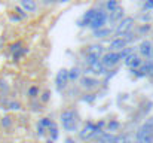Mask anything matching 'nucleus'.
Segmentation results:
<instances>
[{
    "instance_id": "1",
    "label": "nucleus",
    "mask_w": 153,
    "mask_h": 143,
    "mask_svg": "<svg viewBox=\"0 0 153 143\" xmlns=\"http://www.w3.org/2000/svg\"><path fill=\"white\" fill-rule=\"evenodd\" d=\"M61 121L67 131H74L77 127V116L74 110H64L61 113Z\"/></svg>"
},
{
    "instance_id": "2",
    "label": "nucleus",
    "mask_w": 153,
    "mask_h": 143,
    "mask_svg": "<svg viewBox=\"0 0 153 143\" xmlns=\"http://www.w3.org/2000/svg\"><path fill=\"white\" fill-rule=\"evenodd\" d=\"M152 131H153V118L149 119L143 127H140L137 133V140L140 143H150L152 142Z\"/></svg>"
},
{
    "instance_id": "3",
    "label": "nucleus",
    "mask_w": 153,
    "mask_h": 143,
    "mask_svg": "<svg viewBox=\"0 0 153 143\" xmlns=\"http://www.w3.org/2000/svg\"><path fill=\"white\" fill-rule=\"evenodd\" d=\"M67 82H68V72L65 69H61L56 73V78H55V87H56V90L58 91L64 90L65 85H67Z\"/></svg>"
},
{
    "instance_id": "4",
    "label": "nucleus",
    "mask_w": 153,
    "mask_h": 143,
    "mask_svg": "<svg viewBox=\"0 0 153 143\" xmlns=\"http://www.w3.org/2000/svg\"><path fill=\"white\" fill-rule=\"evenodd\" d=\"M105 13L101 12V10H97L95 12V15L92 16V19L89 21V27L91 28H94V30H97V28H101L104 27V24H105Z\"/></svg>"
},
{
    "instance_id": "5",
    "label": "nucleus",
    "mask_w": 153,
    "mask_h": 143,
    "mask_svg": "<svg viewBox=\"0 0 153 143\" xmlns=\"http://www.w3.org/2000/svg\"><path fill=\"white\" fill-rule=\"evenodd\" d=\"M132 24H134V19L132 18H123L120 21V24H117V27H116V34H125V33H128V30H131Z\"/></svg>"
},
{
    "instance_id": "6",
    "label": "nucleus",
    "mask_w": 153,
    "mask_h": 143,
    "mask_svg": "<svg viewBox=\"0 0 153 143\" xmlns=\"http://www.w3.org/2000/svg\"><path fill=\"white\" fill-rule=\"evenodd\" d=\"M119 60H120V55H119L117 52H108V54H105V55L102 57L101 63L105 67H111V66H114Z\"/></svg>"
},
{
    "instance_id": "7",
    "label": "nucleus",
    "mask_w": 153,
    "mask_h": 143,
    "mask_svg": "<svg viewBox=\"0 0 153 143\" xmlns=\"http://www.w3.org/2000/svg\"><path fill=\"white\" fill-rule=\"evenodd\" d=\"M125 64L134 70V69H137V67L141 66V60H140L135 54H129V55L125 57Z\"/></svg>"
},
{
    "instance_id": "8",
    "label": "nucleus",
    "mask_w": 153,
    "mask_h": 143,
    "mask_svg": "<svg viewBox=\"0 0 153 143\" xmlns=\"http://www.w3.org/2000/svg\"><path fill=\"white\" fill-rule=\"evenodd\" d=\"M95 128H97V125H94L92 122H86V125H85L83 130L80 131V139H83V140L91 139V137H92V133L95 131Z\"/></svg>"
},
{
    "instance_id": "9",
    "label": "nucleus",
    "mask_w": 153,
    "mask_h": 143,
    "mask_svg": "<svg viewBox=\"0 0 153 143\" xmlns=\"http://www.w3.org/2000/svg\"><path fill=\"white\" fill-rule=\"evenodd\" d=\"M91 66V70L94 72V73H97V75H101V73H105V66L102 64L100 60H97V61H94L92 64H89Z\"/></svg>"
},
{
    "instance_id": "10",
    "label": "nucleus",
    "mask_w": 153,
    "mask_h": 143,
    "mask_svg": "<svg viewBox=\"0 0 153 143\" xmlns=\"http://www.w3.org/2000/svg\"><path fill=\"white\" fill-rule=\"evenodd\" d=\"M123 16V9L120 7V6H117L114 10H111V15H110V21L114 24V22H117L120 18Z\"/></svg>"
},
{
    "instance_id": "11",
    "label": "nucleus",
    "mask_w": 153,
    "mask_h": 143,
    "mask_svg": "<svg viewBox=\"0 0 153 143\" xmlns=\"http://www.w3.org/2000/svg\"><path fill=\"white\" fill-rule=\"evenodd\" d=\"M140 52H141L143 55L149 57V55L152 54V43H150L149 40H144V42H141V43H140Z\"/></svg>"
},
{
    "instance_id": "12",
    "label": "nucleus",
    "mask_w": 153,
    "mask_h": 143,
    "mask_svg": "<svg viewBox=\"0 0 153 143\" xmlns=\"http://www.w3.org/2000/svg\"><path fill=\"white\" fill-rule=\"evenodd\" d=\"M21 6H22L25 10H28V12H34L36 7H37L34 0H21Z\"/></svg>"
},
{
    "instance_id": "13",
    "label": "nucleus",
    "mask_w": 153,
    "mask_h": 143,
    "mask_svg": "<svg viewBox=\"0 0 153 143\" xmlns=\"http://www.w3.org/2000/svg\"><path fill=\"white\" fill-rule=\"evenodd\" d=\"M95 12H97V10H94V9H91V10H88V12L85 13V16H83V19H82V21L79 22V25H82V27H83V25H89V21L92 19V16L95 15Z\"/></svg>"
},
{
    "instance_id": "14",
    "label": "nucleus",
    "mask_w": 153,
    "mask_h": 143,
    "mask_svg": "<svg viewBox=\"0 0 153 143\" xmlns=\"http://www.w3.org/2000/svg\"><path fill=\"white\" fill-rule=\"evenodd\" d=\"M126 45V40L125 39H116L110 43V49L111 51H116V49H123Z\"/></svg>"
},
{
    "instance_id": "15",
    "label": "nucleus",
    "mask_w": 153,
    "mask_h": 143,
    "mask_svg": "<svg viewBox=\"0 0 153 143\" xmlns=\"http://www.w3.org/2000/svg\"><path fill=\"white\" fill-rule=\"evenodd\" d=\"M80 84H82V87H85V88H92V87H95L98 82H97V79H92V78H82V79H80Z\"/></svg>"
},
{
    "instance_id": "16",
    "label": "nucleus",
    "mask_w": 153,
    "mask_h": 143,
    "mask_svg": "<svg viewBox=\"0 0 153 143\" xmlns=\"http://www.w3.org/2000/svg\"><path fill=\"white\" fill-rule=\"evenodd\" d=\"M102 52V48L100 45H91V46L88 48V54H91V55H95V57H100Z\"/></svg>"
},
{
    "instance_id": "17",
    "label": "nucleus",
    "mask_w": 153,
    "mask_h": 143,
    "mask_svg": "<svg viewBox=\"0 0 153 143\" xmlns=\"http://www.w3.org/2000/svg\"><path fill=\"white\" fill-rule=\"evenodd\" d=\"M114 142V136L108 134V133H101L100 136V143H113Z\"/></svg>"
},
{
    "instance_id": "18",
    "label": "nucleus",
    "mask_w": 153,
    "mask_h": 143,
    "mask_svg": "<svg viewBox=\"0 0 153 143\" xmlns=\"http://www.w3.org/2000/svg\"><path fill=\"white\" fill-rule=\"evenodd\" d=\"M80 76V70L77 69V67H74V69H71L70 72H68V78L70 79H77Z\"/></svg>"
},
{
    "instance_id": "19",
    "label": "nucleus",
    "mask_w": 153,
    "mask_h": 143,
    "mask_svg": "<svg viewBox=\"0 0 153 143\" xmlns=\"http://www.w3.org/2000/svg\"><path fill=\"white\" fill-rule=\"evenodd\" d=\"M117 6H119L117 0H108V1H107V4H105L107 10H110V12H111V10H114V9H116Z\"/></svg>"
},
{
    "instance_id": "20",
    "label": "nucleus",
    "mask_w": 153,
    "mask_h": 143,
    "mask_svg": "<svg viewBox=\"0 0 153 143\" xmlns=\"http://www.w3.org/2000/svg\"><path fill=\"white\" fill-rule=\"evenodd\" d=\"M141 72H143V75H149V73H153V64H152V63H146V64L143 66Z\"/></svg>"
},
{
    "instance_id": "21",
    "label": "nucleus",
    "mask_w": 153,
    "mask_h": 143,
    "mask_svg": "<svg viewBox=\"0 0 153 143\" xmlns=\"http://www.w3.org/2000/svg\"><path fill=\"white\" fill-rule=\"evenodd\" d=\"M110 33V30H107V28H97L95 30V37H104V36H107Z\"/></svg>"
},
{
    "instance_id": "22",
    "label": "nucleus",
    "mask_w": 153,
    "mask_h": 143,
    "mask_svg": "<svg viewBox=\"0 0 153 143\" xmlns=\"http://www.w3.org/2000/svg\"><path fill=\"white\" fill-rule=\"evenodd\" d=\"M21 107V104L19 103H16V101H7L6 103V107L4 109H12V110H18Z\"/></svg>"
},
{
    "instance_id": "23",
    "label": "nucleus",
    "mask_w": 153,
    "mask_h": 143,
    "mask_svg": "<svg viewBox=\"0 0 153 143\" xmlns=\"http://www.w3.org/2000/svg\"><path fill=\"white\" fill-rule=\"evenodd\" d=\"M10 124H12V121H10L9 116H3V118H1V127H3V128H9Z\"/></svg>"
},
{
    "instance_id": "24",
    "label": "nucleus",
    "mask_w": 153,
    "mask_h": 143,
    "mask_svg": "<svg viewBox=\"0 0 153 143\" xmlns=\"http://www.w3.org/2000/svg\"><path fill=\"white\" fill-rule=\"evenodd\" d=\"M19 48H21V42H16V43H12L9 46V49H10V52H16Z\"/></svg>"
},
{
    "instance_id": "25",
    "label": "nucleus",
    "mask_w": 153,
    "mask_h": 143,
    "mask_svg": "<svg viewBox=\"0 0 153 143\" xmlns=\"http://www.w3.org/2000/svg\"><path fill=\"white\" fill-rule=\"evenodd\" d=\"M51 136L52 139L55 140V139H58V133H56V127L53 125V124H51Z\"/></svg>"
},
{
    "instance_id": "26",
    "label": "nucleus",
    "mask_w": 153,
    "mask_h": 143,
    "mask_svg": "<svg viewBox=\"0 0 153 143\" xmlns=\"http://www.w3.org/2000/svg\"><path fill=\"white\" fill-rule=\"evenodd\" d=\"M126 137L125 136H119V137H114V142L113 143H126Z\"/></svg>"
},
{
    "instance_id": "27",
    "label": "nucleus",
    "mask_w": 153,
    "mask_h": 143,
    "mask_svg": "<svg viewBox=\"0 0 153 143\" xmlns=\"http://www.w3.org/2000/svg\"><path fill=\"white\" fill-rule=\"evenodd\" d=\"M51 124L52 122L48 119V118H43V119L40 121V125H42V127H51Z\"/></svg>"
},
{
    "instance_id": "28",
    "label": "nucleus",
    "mask_w": 153,
    "mask_h": 143,
    "mask_svg": "<svg viewBox=\"0 0 153 143\" xmlns=\"http://www.w3.org/2000/svg\"><path fill=\"white\" fill-rule=\"evenodd\" d=\"M129 54H132V49L129 48V49H123L119 55H120V58H123V57H126V55H129Z\"/></svg>"
},
{
    "instance_id": "29",
    "label": "nucleus",
    "mask_w": 153,
    "mask_h": 143,
    "mask_svg": "<svg viewBox=\"0 0 153 143\" xmlns=\"http://www.w3.org/2000/svg\"><path fill=\"white\" fill-rule=\"evenodd\" d=\"M117 127H119V122H116V121H111V122L108 124V128H110L111 131H113V130H116Z\"/></svg>"
},
{
    "instance_id": "30",
    "label": "nucleus",
    "mask_w": 153,
    "mask_h": 143,
    "mask_svg": "<svg viewBox=\"0 0 153 143\" xmlns=\"http://www.w3.org/2000/svg\"><path fill=\"white\" fill-rule=\"evenodd\" d=\"M28 94L31 95V97H36V95H37V87H31V88L28 90Z\"/></svg>"
},
{
    "instance_id": "31",
    "label": "nucleus",
    "mask_w": 153,
    "mask_h": 143,
    "mask_svg": "<svg viewBox=\"0 0 153 143\" xmlns=\"http://www.w3.org/2000/svg\"><path fill=\"white\" fill-rule=\"evenodd\" d=\"M144 7L146 9H153V0H147L146 4H144Z\"/></svg>"
},
{
    "instance_id": "32",
    "label": "nucleus",
    "mask_w": 153,
    "mask_h": 143,
    "mask_svg": "<svg viewBox=\"0 0 153 143\" xmlns=\"http://www.w3.org/2000/svg\"><path fill=\"white\" fill-rule=\"evenodd\" d=\"M42 100H43V101H48V100H49V93H45L43 97H42Z\"/></svg>"
},
{
    "instance_id": "33",
    "label": "nucleus",
    "mask_w": 153,
    "mask_h": 143,
    "mask_svg": "<svg viewBox=\"0 0 153 143\" xmlns=\"http://www.w3.org/2000/svg\"><path fill=\"white\" fill-rule=\"evenodd\" d=\"M97 127H98V128H102V127H104V122H102V121H100V122L97 124Z\"/></svg>"
},
{
    "instance_id": "34",
    "label": "nucleus",
    "mask_w": 153,
    "mask_h": 143,
    "mask_svg": "<svg viewBox=\"0 0 153 143\" xmlns=\"http://www.w3.org/2000/svg\"><path fill=\"white\" fill-rule=\"evenodd\" d=\"M67 143H74V142H73L71 139H67Z\"/></svg>"
},
{
    "instance_id": "35",
    "label": "nucleus",
    "mask_w": 153,
    "mask_h": 143,
    "mask_svg": "<svg viewBox=\"0 0 153 143\" xmlns=\"http://www.w3.org/2000/svg\"><path fill=\"white\" fill-rule=\"evenodd\" d=\"M59 1H62V3H64V1H67V0H59Z\"/></svg>"
},
{
    "instance_id": "36",
    "label": "nucleus",
    "mask_w": 153,
    "mask_h": 143,
    "mask_svg": "<svg viewBox=\"0 0 153 143\" xmlns=\"http://www.w3.org/2000/svg\"><path fill=\"white\" fill-rule=\"evenodd\" d=\"M48 1H55V0H48Z\"/></svg>"
},
{
    "instance_id": "37",
    "label": "nucleus",
    "mask_w": 153,
    "mask_h": 143,
    "mask_svg": "<svg viewBox=\"0 0 153 143\" xmlns=\"http://www.w3.org/2000/svg\"><path fill=\"white\" fill-rule=\"evenodd\" d=\"M150 143H152V142H150Z\"/></svg>"
}]
</instances>
